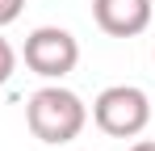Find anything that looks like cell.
I'll return each mask as SVG.
<instances>
[{
    "label": "cell",
    "instance_id": "cell-1",
    "mask_svg": "<svg viewBox=\"0 0 155 151\" xmlns=\"http://www.w3.org/2000/svg\"><path fill=\"white\" fill-rule=\"evenodd\" d=\"M25 122H29V134L38 139V143H71L80 139V130L88 122V105L71 92V88H63V84H46V88H38L25 105Z\"/></svg>",
    "mask_w": 155,
    "mask_h": 151
},
{
    "label": "cell",
    "instance_id": "cell-2",
    "mask_svg": "<svg viewBox=\"0 0 155 151\" xmlns=\"http://www.w3.org/2000/svg\"><path fill=\"white\" fill-rule=\"evenodd\" d=\"M92 122L109 139H134L151 122V97L138 84H113L92 101Z\"/></svg>",
    "mask_w": 155,
    "mask_h": 151
},
{
    "label": "cell",
    "instance_id": "cell-3",
    "mask_svg": "<svg viewBox=\"0 0 155 151\" xmlns=\"http://www.w3.org/2000/svg\"><path fill=\"white\" fill-rule=\"evenodd\" d=\"M80 63V42L63 25H38L25 38V67L42 80H63Z\"/></svg>",
    "mask_w": 155,
    "mask_h": 151
},
{
    "label": "cell",
    "instance_id": "cell-4",
    "mask_svg": "<svg viewBox=\"0 0 155 151\" xmlns=\"http://www.w3.org/2000/svg\"><path fill=\"white\" fill-rule=\"evenodd\" d=\"M92 21L109 38H138L151 25V0H92Z\"/></svg>",
    "mask_w": 155,
    "mask_h": 151
},
{
    "label": "cell",
    "instance_id": "cell-5",
    "mask_svg": "<svg viewBox=\"0 0 155 151\" xmlns=\"http://www.w3.org/2000/svg\"><path fill=\"white\" fill-rule=\"evenodd\" d=\"M13 72H17V50L8 46V38H0V88L13 80Z\"/></svg>",
    "mask_w": 155,
    "mask_h": 151
},
{
    "label": "cell",
    "instance_id": "cell-6",
    "mask_svg": "<svg viewBox=\"0 0 155 151\" xmlns=\"http://www.w3.org/2000/svg\"><path fill=\"white\" fill-rule=\"evenodd\" d=\"M21 8H25V0H0V29L17 21V17H21Z\"/></svg>",
    "mask_w": 155,
    "mask_h": 151
},
{
    "label": "cell",
    "instance_id": "cell-7",
    "mask_svg": "<svg viewBox=\"0 0 155 151\" xmlns=\"http://www.w3.org/2000/svg\"><path fill=\"white\" fill-rule=\"evenodd\" d=\"M126 151H155V139H143V143H134V147H126Z\"/></svg>",
    "mask_w": 155,
    "mask_h": 151
}]
</instances>
